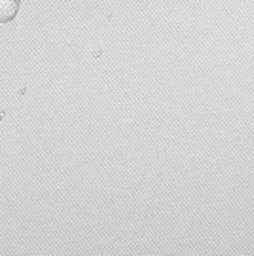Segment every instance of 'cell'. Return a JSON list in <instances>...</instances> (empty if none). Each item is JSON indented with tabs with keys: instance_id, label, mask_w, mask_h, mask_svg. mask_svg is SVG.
<instances>
[{
	"instance_id": "6da1fadb",
	"label": "cell",
	"mask_w": 254,
	"mask_h": 256,
	"mask_svg": "<svg viewBox=\"0 0 254 256\" xmlns=\"http://www.w3.org/2000/svg\"><path fill=\"white\" fill-rule=\"evenodd\" d=\"M20 10V0H0V23L12 22Z\"/></svg>"
}]
</instances>
